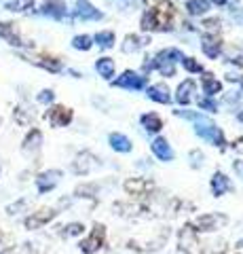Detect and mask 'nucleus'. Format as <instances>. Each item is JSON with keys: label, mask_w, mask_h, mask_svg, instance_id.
I'll use <instances>...</instances> for the list:
<instances>
[{"label": "nucleus", "mask_w": 243, "mask_h": 254, "mask_svg": "<svg viewBox=\"0 0 243 254\" xmlns=\"http://www.w3.org/2000/svg\"><path fill=\"white\" fill-rule=\"evenodd\" d=\"M222 225H226V216L224 214H203L194 220V229L197 231H203V233H209V231H216V229H220Z\"/></svg>", "instance_id": "obj_5"}, {"label": "nucleus", "mask_w": 243, "mask_h": 254, "mask_svg": "<svg viewBox=\"0 0 243 254\" xmlns=\"http://www.w3.org/2000/svg\"><path fill=\"white\" fill-rule=\"evenodd\" d=\"M203 89H205L207 95H214V93H220L222 85H220V81H216L211 74H203Z\"/></svg>", "instance_id": "obj_26"}, {"label": "nucleus", "mask_w": 243, "mask_h": 254, "mask_svg": "<svg viewBox=\"0 0 243 254\" xmlns=\"http://www.w3.org/2000/svg\"><path fill=\"white\" fill-rule=\"evenodd\" d=\"M0 254H32V248H28V246H19V248H9Z\"/></svg>", "instance_id": "obj_37"}, {"label": "nucleus", "mask_w": 243, "mask_h": 254, "mask_svg": "<svg viewBox=\"0 0 243 254\" xmlns=\"http://www.w3.org/2000/svg\"><path fill=\"white\" fill-rule=\"evenodd\" d=\"M83 231H85V227L81 225V222H70V225L66 227L64 235H66V237H74V235H81Z\"/></svg>", "instance_id": "obj_33"}, {"label": "nucleus", "mask_w": 243, "mask_h": 254, "mask_svg": "<svg viewBox=\"0 0 243 254\" xmlns=\"http://www.w3.org/2000/svg\"><path fill=\"white\" fill-rule=\"evenodd\" d=\"M203 26H205V30H209V32H218L220 30V19H207Z\"/></svg>", "instance_id": "obj_39"}, {"label": "nucleus", "mask_w": 243, "mask_h": 254, "mask_svg": "<svg viewBox=\"0 0 243 254\" xmlns=\"http://www.w3.org/2000/svg\"><path fill=\"white\" fill-rule=\"evenodd\" d=\"M191 163L194 165V168H199V165L203 163V155L199 153V150H193L191 153Z\"/></svg>", "instance_id": "obj_40"}, {"label": "nucleus", "mask_w": 243, "mask_h": 254, "mask_svg": "<svg viewBox=\"0 0 243 254\" xmlns=\"http://www.w3.org/2000/svg\"><path fill=\"white\" fill-rule=\"evenodd\" d=\"M104 240H106V229H104V225H96V227H93V231H91V235L87 237V240L81 242V250L85 254L97 252L101 246H104Z\"/></svg>", "instance_id": "obj_4"}, {"label": "nucleus", "mask_w": 243, "mask_h": 254, "mask_svg": "<svg viewBox=\"0 0 243 254\" xmlns=\"http://www.w3.org/2000/svg\"><path fill=\"white\" fill-rule=\"evenodd\" d=\"M96 43L101 47V49H110L114 45V32H110V30L99 32V34H96Z\"/></svg>", "instance_id": "obj_28"}, {"label": "nucleus", "mask_w": 243, "mask_h": 254, "mask_svg": "<svg viewBox=\"0 0 243 254\" xmlns=\"http://www.w3.org/2000/svg\"><path fill=\"white\" fill-rule=\"evenodd\" d=\"M96 187L93 185H81V187H76V190H74V195L76 197H89V199H96Z\"/></svg>", "instance_id": "obj_31"}, {"label": "nucleus", "mask_w": 243, "mask_h": 254, "mask_svg": "<svg viewBox=\"0 0 243 254\" xmlns=\"http://www.w3.org/2000/svg\"><path fill=\"white\" fill-rule=\"evenodd\" d=\"M214 2H216V4H226L229 0H214Z\"/></svg>", "instance_id": "obj_44"}, {"label": "nucleus", "mask_w": 243, "mask_h": 254, "mask_svg": "<svg viewBox=\"0 0 243 254\" xmlns=\"http://www.w3.org/2000/svg\"><path fill=\"white\" fill-rule=\"evenodd\" d=\"M194 131H197V136H201L203 140L211 142V144H218V146H224L226 144L222 129L216 123H211L209 119H205L203 115H199L197 119H194Z\"/></svg>", "instance_id": "obj_1"}, {"label": "nucleus", "mask_w": 243, "mask_h": 254, "mask_svg": "<svg viewBox=\"0 0 243 254\" xmlns=\"http://www.w3.org/2000/svg\"><path fill=\"white\" fill-rule=\"evenodd\" d=\"M239 121H241V123H243V113H239Z\"/></svg>", "instance_id": "obj_46"}, {"label": "nucleus", "mask_w": 243, "mask_h": 254, "mask_svg": "<svg viewBox=\"0 0 243 254\" xmlns=\"http://www.w3.org/2000/svg\"><path fill=\"white\" fill-rule=\"evenodd\" d=\"M47 121H49L53 127H64L72 121V110L66 106H53L49 113H47Z\"/></svg>", "instance_id": "obj_8"}, {"label": "nucleus", "mask_w": 243, "mask_h": 254, "mask_svg": "<svg viewBox=\"0 0 243 254\" xmlns=\"http://www.w3.org/2000/svg\"><path fill=\"white\" fill-rule=\"evenodd\" d=\"M186 9L191 15H205L209 11V0H188Z\"/></svg>", "instance_id": "obj_24"}, {"label": "nucleus", "mask_w": 243, "mask_h": 254, "mask_svg": "<svg viewBox=\"0 0 243 254\" xmlns=\"http://www.w3.org/2000/svg\"><path fill=\"white\" fill-rule=\"evenodd\" d=\"M123 187H125V190H127L129 195L140 197V195H146V190L152 189V182L146 180V178H129Z\"/></svg>", "instance_id": "obj_12"}, {"label": "nucleus", "mask_w": 243, "mask_h": 254, "mask_svg": "<svg viewBox=\"0 0 243 254\" xmlns=\"http://www.w3.org/2000/svg\"><path fill=\"white\" fill-rule=\"evenodd\" d=\"M201 49H203V53H205L209 60H216L218 55H220V41L214 38V36H203Z\"/></svg>", "instance_id": "obj_19"}, {"label": "nucleus", "mask_w": 243, "mask_h": 254, "mask_svg": "<svg viewBox=\"0 0 243 254\" xmlns=\"http://www.w3.org/2000/svg\"><path fill=\"white\" fill-rule=\"evenodd\" d=\"M43 13H47V15H53V17H61V15L66 13V6H64V2H45L43 4Z\"/></svg>", "instance_id": "obj_27"}, {"label": "nucleus", "mask_w": 243, "mask_h": 254, "mask_svg": "<svg viewBox=\"0 0 243 254\" xmlns=\"http://www.w3.org/2000/svg\"><path fill=\"white\" fill-rule=\"evenodd\" d=\"M55 210H51V208H45L41 212H36L32 214V216H28L26 218V229H41L43 225H47V222H51L53 218H55Z\"/></svg>", "instance_id": "obj_9"}, {"label": "nucleus", "mask_w": 243, "mask_h": 254, "mask_svg": "<svg viewBox=\"0 0 243 254\" xmlns=\"http://www.w3.org/2000/svg\"><path fill=\"white\" fill-rule=\"evenodd\" d=\"M233 168H235V172L239 174V178H243V161H235Z\"/></svg>", "instance_id": "obj_42"}, {"label": "nucleus", "mask_w": 243, "mask_h": 254, "mask_svg": "<svg viewBox=\"0 0 243 254\" xmlns=\"http://www.w3.org/2000/svg\"><path fill=\"white\" fill-rule=\"evenodd\" d=\"M15 119H17V123L28 125L32 121V113H30V108H17L15 110Z\"/></svg>", "instance_id": "obj_32"}, {"label": "nucleus", "mask_w": 243, "mask_h": 254, "mask_svg": "<svg viewBox=\"0 0 243 254\" xmlns=\"http://www.w3.org/2000/svg\"><path fill=\"white\" fill-rule=\"evenodd\" d=\"M148 98H150L152 102H159V104H169L171 95H169L167 85H163V83H156V85H152L150 89H148Z\"/></svg>", "instance_id": "obj_15"}, {"label": "nucleus", "mask_w": 243, "mask_h": 254, "mask_svg": "<svg viewBox=\"0 0 243 254\" xmlns=\"http://www.w3.org/2000/svg\"><path fill=\"white\" fill-rule=\"evenodd\" d=\"M229 189H231L229 178H226L222 172H216L214 178H211V193H214V197H222Z\"/></svg>", "instance_id": "obj_17"}, {"label": "nucleus", "mask_w": 243, "mask_h": 254, "mask_svg": "<svg viewBox=\"0 0 243 254\" xmlns=\"http://www.w3.org/2000/svg\"><path fill=\"white\" fill-rule=\"evenodd\" d=\"M41 142H43V133L38 129H32L23 140V153H34V150L41 148Z\"/></svg>", "instance_id": "obj_20"}, {"label": "nucleus", "mask_w": 243, "mask_h": 254, "mask_svg": "<svg viewBox=\"0 0 243 254\" xmlns=\"http://www.w3.org/2000/svg\"><path fill=\"white\" fill-rule=\"evenodd\" d=\"M142 125H144V129H148V131H159L163 127V121H161L159 115L148 113V115H142Z\"/></svg>", "instance_id": "obj_22"}, {"label": "nucleus", "mask_w": 243, "mask_h": 254, "mask_svg": "<svg viewBox=\"0 0 243 254\" xmlns=\"http://www.w3.org/2000/svg\"><path fill=\"white\" fill-rule=\"evenodd\" d=\"M194 93H197V85H194L193 78H186L184 83L178 85V89H176V100L180 102V104H191V102L194 100Z\"/></svg>", "instance_id": "obj_10"}, {"label": "nucleus", "mask_w": 243, "mask_h": 254, "mask_svg": "<svg viewBox=\"0 0 243 254\" xmlns=\"http://www.w3.org/2000/svg\"><path fill=\"white\" fill-rule=\"evenodd\" d=\"M163 55L169 60V62H178V60H184V55H182V51L180 49H165L163 51Z\"/></svg>", "instance_id": "obj_35"}, {"label": "nucleus", "mask_w": 243, "mask_h": 254, "mask_svg": "<svg viewBox=\"0 0 243 254\" xmlns=\"http://www.w3.org/2000/svg\"><path fill=\"white\" fill-rule=\"evenodd\" d=\"M97 165V157L96 155H91L89 150H85V153H81L76 159H74V163H72V172L74 174H81V176H85V174H89L93 168Z\"/></svg>", "instance_id": "obj_7"}, {"label": "nucleus", "mask_w": 243, "mask_h": 254, "mask_svg": "<svg viewBox=\"0 0 243 254\" xmlns=\"http://www.w3.org/2000/svg\"><path fill=\"white\" fill-rule=\"evenodd\" d=\"M38 66H43L47 70H51V72H59L61 70V62L59 60H51V58H41V60H36Z\"/></svg>", "instance_id": "obj_30"}, {"label": "nucleus", "mask_w": 243, "mask_h": 254, "mask_svg": "<svg viewBox=\"0 0 243 254\" xmlns=\"http://www.w3.org/2000/svg\"><path fill=\"white\" fill-rule=\"evenodd\" d=\"M91 45H93V38L87 36V34L74 36V41H72V47H74V49H81V51H89V49H91Z\"/></svg>", "instance_id": "obj_29"}, {"label": "nucleus", "mask_w": 243, "mask_h": 254, "mask_svg": "<svg viewBox=\"0 0 243 254\" xmlns=\"http://www.w3.org/2000/svg\"><path fill=\"white\" fill-rule=\"evenodd\" d=\"M96 70L99 72V76H104V78H110L114 74V62L110 58H101L97 60L96 64Z\"/></svg>", "instance_id": "obj_23"}, {"label": "nucleus", "mask_w": 243, "mask_h": 254, "mask_svg": "<svg viewBox=\"0 0 243 254\" xmlns=\"http://www.w3.org/2000/svg\"><path fill=\"white\" fill-rule=\"evenodd\" d=\"M76 15L83 19H99L101 17V13L91 2H87V0H78L76 2Z\"/></svg>", "instance_id": "obj_18"}, {"label": "nucleus", "mask_w": 243, "mask_h": 254, "mask_svg": "<svg viewBox=\"0 0 243 254\" xmlns=\"http://www.w3.org/2000/svg\"><path fill=\"white\" fill-rule=\"evenodd\" d=\"M146 4L150 6V11L159 17L161 21V26L163 30H169L171 26V17H174V13H176V6L169 2V0H146Z\"/></svg>", "instance_id": "obj_3"}, {"label": "nucleus", "mask_w": 243, "mask_h": 254, "mask_svg": "<svg viewBox=\"0 0 243 254\" xmlns=\"http://www.w3.org/2000/svg\"><path fill=\"white\" fill-rule=\"evenodd\" d=\"M23 208H26V201H17V203H13V205H9V208H6V212H9V214H17L19 210H23Z\"/></svg>", "instance_id": "obj_41"}, {"label": "nucleus", "mask_w": 243, "mask_h": 254, "mask_svg": "<svg viewBox=\"0 0 243 254\" xmlns=\"http://www.w3.org/2000/svg\"><path fill=\"white\" fill-rule=\"evenodd\" d=\"M53 98H55V93H53L51 89H45V91L38 93V102H41V104H51Z\"/></svg>", "instance_id": "obj_36"}, {"label": "nucleus", "mask_w": 243, "mask_h": 254, "mask_svg": "<svg viewBox=\"0 0 243 254\" xmlns=\"http://www.w3.org/2000/svg\"><path fill=\"white\" fill-rule=\"evenodd\" d=\"M150 43V38H144V36H138V34H129L125 36V45H123V51L125 53H136L140 49H144V47Z\"/></svg>", "instance_id": "obj_13"}, {"label": "nucleus", "mask_w": 243, "mask_h": 254, "mask_svg": "<svg viewBox=\"0 0 243 254\" xmlns=\"http://www.w3.org/2000/svg\"><path fill=\"white\" fill-rule=\"evenodd\" d=\"M233 148H237V150H243V138H239L237 142H235V146Z\"/></svg>", "instance_id": "obj_43"}, {"label": "nucleus", "mask_w": 243, "mask_h": 254, "mask_svg": "<svg viewBox=\"0 0 243 254\" xmlns=\"http://www.w3.org/2000/svg\"><path fill=\"white\" fill-rule=\"evenodd\" d=\"M178 248L182 250L184 254H203V244L199 242L197 229H194L193 225H184L182 229H180Z\"/></svg>", "instance_id": "obj_2"}, {"label": "nucleus", "mask_w": 243, "mask_h": 254, "mask_svg": "<svg viewBox=\"0 0 243 254\" xmlns=\"http://www.w3.org/2000/svg\"><path fill=\"white\" fill-rule=\"evenodd\" d=\"M152 153L161 159V161H171L174 159V150H171L169 142L165 138H156L152 142Z\"/></svg>", "instance_id": "obj_14"}, {"label": "nucleus", "mask_w": 243, "mask_h": 254, "mask_svg": "<svg viewBox=\"0 0 243 254\" xmlns=\"http://www.w3.org/2000/svg\"><path fill=\"white\" fill-rule=\"evenodd\" d=\"M142 28H144V30H163L159 17H156L152 11H146V13L142 15Z\"/></svg>", "instance_id": "obj_25"}, {"label": "nucleus", "mask_w": 243, "mask_h": 254, "mask_svg": "<svg viewBox=\"0 0 243 254\" xmlns=\"http://www.w3.org/2000/svg\"><path fill=\"white\" fill-rule=\"evenodd\" d=\"M237 248H243V240H239V242H237Z\"/></svg>", "instance_id": "obj_45"}, {"label": "nucleus", "mask_w": 243, "mask_h": 254, "mask_svg": "<svg viewBox=\"0 0 243 254\" xmlns=\"http://www.w3.org/2000/svg\"><path fill=\"white\" fill-rule=\"evenodd\" d=\"M110 146L114 148V150H119V153H129L131 150V140L127 138V136H123V133H110Z\"/></svg>", "instance_id": "obj_21"}, {"label": "nucleus", "mask_w": 243, "mask_h": 254, "mask_svg": "<svg viewBox=\"0 0 243 254\" xmlns=\"http://www.w3.org/2000/svg\"><path fill=\"white\" fill-rule=\"evenodd\" d=\"M152 68H156L163 76H174L176 74V68H174V62H169L165 55H163V51L156 55V58H152Z\"/></svg>", "instance_id": "obj_16"}, {"label": "nucleus", "mask_w": 243, "mask_h": 254, "mask_svg": "<svg viewBox=\"0 0 243 254\" xmlns=\"http://www.w3.org/2000/svg\"><path fill=\"white\" fill-rule=\"evenodd\" d=\"M182 64H184V68L188 70V72H201V70H203V68H201V64H199V62H194L193 58H184Z\"/></svg>", "instance_id": "obj_34"}, {"label": "nucleus", "mask_w": 243, "mask_h": 254, "mask_svg": "<svg viewBox=\"0 0 243 254\" xmlns=\"http://www.w3.org/2000/svg\"><path fill=\"white\" fill-rule=\"evenodd\" d=\"M59 178H61V172L59 170H47V172H43L41 176L36 178V187H38L41 193H47V190H51L53 187L57 185Z\"/></svg>", "instance_id": "obj_11"}, {"label": "nucleus", "mask_w": 243, "mask_h": 254, "mask_svg": "<svg viewBox=\"0 0 243 254\" xmlns=\"http://www.w3.org/2000/svg\"><path fill=\"white\" fill-rule=\"evenodd\" d=\"M199 106H201L203 110H207V113H216V110H218V106H216L214 100H201Z\"/></svg>", "instance_id": "obj_38"}, {"label": "nucleus", "mask_w": 243, "mask_h": 254, "mask_svg": "<svg viewBox=\"0 0 243 254\" xmlns=\"http://www.w3.org/2000/svg\"><path fill=\"white\" fill-rule=\"evenodd\" d=\"M146 83H148V76H140L138 72H131V70L123 72L114 81V85L116 87H123V89H144Z\"/></svg>", "instance_id": "obj_6"}]
</instances>
